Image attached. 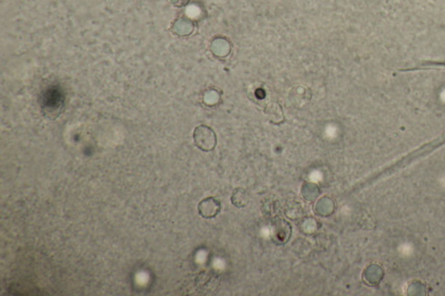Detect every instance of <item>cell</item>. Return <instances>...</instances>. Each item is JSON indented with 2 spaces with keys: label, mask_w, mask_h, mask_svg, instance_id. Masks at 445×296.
<instances>
[{
  "label": "cell",
  "mask_w": 445,
  "mask_h": 296,
  "mask_svg": "<svg viewBox=\"0 0 445 296\" xmlns=\"http://www.w3.org/2000/svg\"><path fill=\"white\" fill-rule=\"evenodd\" d=\"M321 228L320 221L312 216H303L299 223V230L305 236H312Z\"/></svg>",
  "instance_id": "8fae6325"
},
{
  "label": "cell",
  "mask_w": 445,
  "mask_h": 296,
  "mask_svg": "<svg viewBox=\"0 0 445 296\" xmlns=\"http://www.w3.org/2000/svg\"><path fill=\"white\" fill-rule=\"evenodd\" d=\"M312 98V89L306 85H295L288 93V101L291 106L297 109L303 108L311 102Z\"/></svg>",
  "instance_id": "3957f363"
},
{
  "label": "cell",
  "mask_w": 445,
  "mask_h": 296,
  "mask_svg": "<svg viewBox=\"0 0 445 296\" xmlns=\"http://www.w3.org/2000/svg\"><path fill=\"white\" fill-rule=\"evenodd\" d=\"M210 52L215 58H226L232 51V44L227 36L218 35L210 41Z\"/></svg>",
  "instance_id": "277c9868"
},
{
  "label": "cell",
  "mask_w": 445,
  "mask_h": 296,
  "mask_svg": "<svg viewBox=\"0 0 445 296\" xmlns=\"http://www.w3.org/2000/svg\"><path fill=\"white\" fill-rule=\"evenodd\" d=\"M281 209L282 205L279 198L273 195L265 197L261 203V211L266 217L273 219L279 216Z\"/></svg>",
  "instance_id": "52a82bcc"
},
{
  "label": "cell",
  "mask_w": 445,
  "mask_h": 296,
  "mask_svg": "<svg viewBox=\"0 0 445 296\" xmlns=\"http://www.w3.org/2000/svg\"><path fill=\"white\" fill-rule=\"evenodd\" d=\"M197 210L201 217L212 219L221 211V203L215 197H206L198 203Z\"/></svg>",
  "instance_id": "5b68a950"
},
{
  "label": "cell",
  "mask_w": 445,
  "mask_h": 296,
  "mask_svg": "<svg viewBox=\"0 0 445 296\" xmlns=\"http://www.w3.org/2000/svg\"><path fill=\"white\" fill-rule=\"evenodd\" d=\"M285 216L292 221L299 220L304 216V209L301 202L298 200L290 199L285 203L284 207Z\"/></svg>",
  "instance_id": "ba28073f"
},
{
  "label": "cell",
  "mask_w": 445,
  "mask_h": 296,
  "mask_svg": "<svg viewBox=\"0 0 445 296\" xmlns=\"http://www.w3.org/2000/svg\"><path fill=\"white\" fill-rule=\"evenodd\" d=\"M203 101L207 105H216L220 101V94L216 90H210V91H206L203 95Z\"/></svg>",
  "instance_id": "5bb4252c"
},
{
  "label": "cell",
  "mask_w": 445,
  "mask_h": 296,
  "mask_svg": "<svg viewBox=\"0 0 445 296\" xmlns=\"http://www.w3.org/2000/svg\"><path fill=\"white\" fill-rule=\"evenodd\" d=\"M292 235L291 224L284 218H273L270 225V237L277 245H285Z\"/></svg>",
  "instance_id": "7a4b0ae2"
},
{
  "label": "cell",
  "mask_w": 445,
  "mask_h": 296,
  "mask_svg": "<svg viewBox=\"0 0 445 296\" xmlns=\"http://www.w3.org/2000/svg\"><path fill=\"white\" fill-rule=\"evenodd\" d=\"M334 211H335V203L333 199H331L330 197H322L321 199L318 200V203H316V215L322 217H327L332 215Z\"/></svg>",
  "instance_id": "30bf717a"
},
{
  "label": "cell",
  "mask_w": 445,
  "mask_h": 296,
  "mask_svg": "<svg viewBox=\"0 0 445 296\" xmlns=\"http://www.w3.org/2000/svg\"><path fill=\"white\" fill-rule=\"evenodd\" d=\"M173 33L179 36H188L195 30L194 22L188 18H179L173 24Z\"/></svg>",
  "instance_id": "9c48e42d"
},
{
  "label": "cell",
  "mask_w": 445,
  "mask_h": 296,
  "mask_svg": "<svg viewBox=\"0 0 445 296\" xmlns=\"http://www.w3.org/2000/svg\"><path fill=\"white\" fill-rule=\"evenodd\" d=\"M250 199H251V197H250L248 192L243 188H236L232 192L231 197H230L232 205L238 208V209L245 208L248 205Z\"/></svg>",
  "instance_id": "7c38bea8"
},
{
  "label": "cell",
  "mask_w": 445,
  "mask_h": 296,
  "mask_svg": "<svg viewBox=\"0 0 445 296\" xmlns=\"http://www.w3.org/2000/svg\"><path fill=\"white\" fill-rule=\"evenodd\" d=\"M264 114L268 121L274 125H280L285 120V113L281 104L279 102H269L264 109Z\"/></svg>",
  "instance_id": "8992f818"
},
{
  "label": "cell",
  "mask_w": 445,
  "mask_h": 296,
  "mask_svg": "<svg viewBox=\"0 0 445 296\" xmlns=\"http://www.w3.org/2000/svg\"><path fill=\"white\" fill-rule=\"evenodd\" d=\"M193 141L200 151L211 152L218 144V136L212 127L200 124L194 129Z\"/></svg>",
  "instance_id": "6da1fadb"
},
{
  "label": "cell",
  "mask_w": 445,
  "mask_h": 296,
  "mask_svg": "<svg viewBox=\"0 0 445 296\" xmlns=\"http://www.w3.org/2000/svg\"><path fill=\"white\" fill-rule=\"evenodd\" d=\"M172 2H173L174 6H178V7H182V6H185L186 5H188L189 2H190V0H172Z\"/></svg>",
  "instance_id": "9a60e30c"
},
{
  "label": "cell",
  "mask_w": 445,
  "mask_h": 296,
  "mask_svg": "<svg viewBox=\"0 0 445 296\" xmlns=\"http://www.w3.org/2000/svg\"><path fill=\"white\" fill-rule=\"evenodd\" d=\"M321 193V190L318 184L314 182H305L301 189V194L303 199L308 202H313L318 198Z\"/></svg>",
  "instance_id": "4fadbf2b"
}]
</instances>
